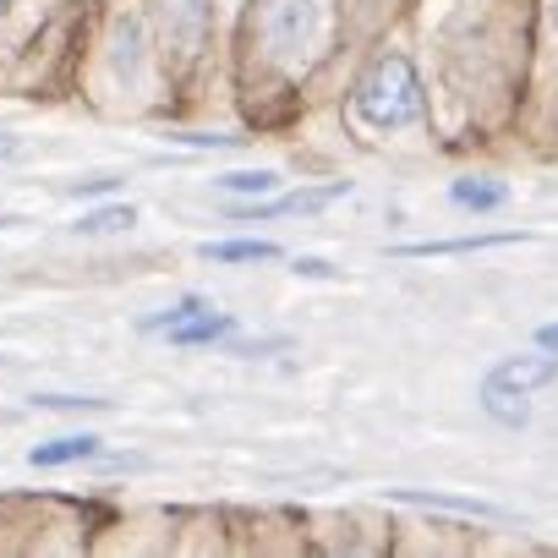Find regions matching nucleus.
<instances>
[{
  "mask_svg": "<svg viewBox=\"0 0 558 558\" xmlns=\"http://www.w3.org/2000/svg\"><path fill=\"white\" fill-rule=\"evenodd\" d=\"M536 345L558 356V324H542V329H536Z\"/></svg>",
  "mask_w": 558,
  "mask_h": 558,
  "instance_id": "a211bd4d",
  "label": "nucleus"
},
{
  "mask_svg": "<svg viewBox=\"0 0 558 558\" xmlns=\"http://www.w3.org/2000/svg\"><path fill=\"white\" fill-rule=\"evenodd\" d=\"M203 257H214V263H268V257H279V246L274 241H208Z\"/></svg>",
  "mask_w": 558,
  "mask_h": 558,
  "instance_id": "f8f14e48",
  "label": "nucleus"
},
{
  "mask_svg": "<svg viewBox=\"0 0 558 558\" xmlns=\"http://www.w3.org/2000/svg\"><path fill=\"white\" fill-rule=\"evenodd\" d=\"M219 186L225 192H241V197H268L279 186V175L274 170H230V175H219Z\"/></svg>",
  "mask_w": 558,
  "mask_h": 558,
  "instance_id": "4468645a",
  "label": "nucleus"
},
{
  "mask_svg": "<svg viewBox=\"0 0 558 558\" xmlns=\"http://www.w3.org/2000/svg\"><path fill=\"white\" fill-rule=\"evenodd\" d=\"M351 110H356V121L373 126V132H400V126L422 121L427 94H422L416 66H411L405 56H384V61H373L367 77H362L356 94H351Z\"/></svg>",
  "mask_w": 558,
  "mask_h": 558,
  "instance_id": "f257e3e1",
  "label": "nucleus"
},
{
  "mask_svg": "<svg viewBox=\"0 0 558 558\" xmlns=\"http://www.w3.org/2000/svg\"><path fill=\"white\" fill-rule=\"evenodd\" d=\"M110 72L126 88L143 83V17H116V28H110Z\"/></svg>",
  "mask_w": 558,
  "mask_h": 558,
  "instance_id": "423d86ee",
  "label": "nucleus"
},
{
  "mask_svg": "<svg viewBox=\"0 0 558 558\" xmlns=\"http://www.w3.org/2000/svg\"><path fill=\"white\" fill-rule=\"evenodd\" d=\"M520 235H476V241H422L405 246V257H433V252H476V246H514Z\"/></svg>",
  "mask_w": 558,
  "mask_h": 558,
  "instance_id": "2eb2a0df",
  "label": "nucleus"
},
{
  "mask_svg": "<svg viewBox=\"0 0 558 558\" xmlns=\"http://www.w3.org/2000/svg\"><path fill=\"white\" fill-rule=\"evenodd\" d=\"M558 378V356L547 351V356H504L493 373H487V384H498V389H514V395H531V389H547Z\"/></svg>",
  "mask_w": 558,
  "mask_h": 558,
  "instance_id": "39448f33",
  "label": "nucleus"
},
{
  "mask_svg": "<svg viewBox=\"0 0 558 558\" xmlns=\"http://www.w3.org/2000/svg\"><path fill=\"white\" fill-rule=\"evenodd\" d=\"M449 197L460 203V208H471V214H493V208H504L509 203V186H498V181H454L449 186Z\"/></svg>",
  "mask_w": 558,
  "mask_h": 558,
  "instance_id": "9d476101",
  "label": "nucleus"
},
{
  "mask_svg": "<svg viewBox=\"0 0 558 558\" xmlns=\"http://www.w3.org/2000/svg\"><path fill=\"white\" fill-rule=\"evenodd\" d=\"M257 34H263V50L279 66L302 72L318 56V45H324V7L318 0H263Z\"/></svg>",
  "mask_w": 558,
  "mask_h": 558,
  "instance_id": "f03ea898",
  "label": "nucleus"
},
{
  "mask_svg": "<svg viewBox=\"0 0 558 558\" xmlns=\"http://www.w3.org/2000/svg\"><path fill=\"white\" fill-rule=\"evenodd\" d=\"M72 192H77V197H94V192H116V175H94V181H77Z\"/></svg>",
  "mask_w": 558,
  "mask_h": 558,
  "instance_id": "dca6fc26",
  "label": "nucleus"
},
{
  "mask_svg": "<svg viewBox=\"0 0 558 558\" xmlns=\"http://www.w3.org/2000/svg\"><path fill=\"white\" fill-rule=\"evenodd\" d=\"M143 329H154V335H170V345H214V340H225L235 324H230L225 313H214L208 302L186 296L181 307H170V313L148 318Z\"/></svg>",
  "mask_w": 558,
  "mask_h": 558,
  "instance_id": "7ed1b4c3",
  "label": "nucleus"
},
{
  "mask_svg": "<svg viewBox=\"0 0 558 558\" xmlns=\"http://www.w3.org/2000/svg\"><path fill=\"white\" fill-rule=\"evenodd\" d=\"M296 274H313V279H329L335 268H329L324 257H302V263H296Z\"/></svg>",
  "mask_w": 558,
  "mask_h": 558,
  "instance_id": "f3484780",
  "label": "nucleus"
},
{
  "mask_svg": "<svg viewBox=\"0 0 558 558\" xmlns=\"http://www.w3.org/2000/svg\"><path fill=\"white\" fill-rule=\"evenodd\" d=\"M0 159H17V137H0Z\"/></svg>",
  "mask_w": 558,
  "mask_h": 558,
  "instance_id": "6ab92c4d",
  "label": "nucleus"
},
{
  "mask_svg": "<svg viewBox=\"0 0 558 558\" xmlns=\"http://www.w3.org/2000/svg\"><path fill=\"white\" fill-rule=\"evenodd\" d=\"M553 28H558V0H553Z\"/></svg>",
  "mask_w": 558,
  "mask_h": 558,
  "instance_id": "aec40b11",
  "label": "nucleus"
},
{
  "mask_svg": "<svg viewBox=\"0 0 558 558\" xmlns=\"http://www.w3.org/2000/svg\"><path fill=\"white\" fill-rule=\"evenodd\" d=\"M88 454H99V438H94V433H72V438L39 444L28 460H34L39 471H50V465H72V460H88Z\"/></svg>",
  "mask_w": 558,
  "mask_h": 558,
  "instance_id": "1a4fd4ad",
  "label": "nucleus"
},
{
  "mask_svg": "<svg viewBox=\"0 0 558 558\" xmlns=\"http://www.w3.org/2000/svg\"><path fill=\"white\" fill-rule=\"evenodd\" d=\"M159 28L181 56H197L208 34V0H159Z\"/></svg>",
  "mask_w": 558,
  "mask_h": 558,
  "instance_id": "20e7f679",
  "label": "nucleus"
},
{
  "mask_svg": "<svg viewBox=\"0 0 558 558\" xmlns=\"http://www.w3.org/2000/svg\"><path fill=\"white\" fill-rule=\"evenodd\" d=\"M389 498L400 504H416V509H449V514H471V520H493L498 509L482 504V498H444V493H416V487H395Z\"/></svg>",
  "mask_w": 558,
  "mask_h": 558,
  "instance_id": "6e6552de",
  "label": "nucleus"
},
{
  "mask_svg": "<svg viewBox=\"0 0 558 558\" xmlns=\"http://www.w3.org/2000/svg\"><path fill=\"white\" fill-rule=\"evenodd\" d=\"M482 405H487V416L504 422V427H525V422H531V405H525V395H514V389L482 384Z\"/></svg>",
  "mask_w": 558,
  "mask_h": 558,
  "instance_id": "9b49d317",
  "label": "nucleus"
},
{
  "mask_svg": "<svg viewBox=\"0 0 558 558\" xmlns=\"http://www.w3.org/2000/svg\"><path fill=\"white\" fill-rule=\"evenodd\" d=\"M132 225H137V208L132 203H116V208L83 214L77 219V235H116V230H132Z\"/></svg>",
  "mask_w": 558,
  "mask_h": 558,
  "instance_id": "ddd939ff",
  "label": "nucleus"
},
{
  "mask_svg": "<svg viewBox=\"0 0 558 558\" xmlns=\"http://www.w3.org/2000/svg\"><path fill=\"white\" fill-rule=\"evenodd\" d=\"M340 197H351V186H345V181H335V186H302V192L279 197V203H252V208H241V219H274V214H318V208H329V203H340Z\"/></svg>",
  "mask_w": 558,
  "mask_h": 558,
  "instance_id": "0eeeda50",
  "label": "nucleus"
}]
</instances>
